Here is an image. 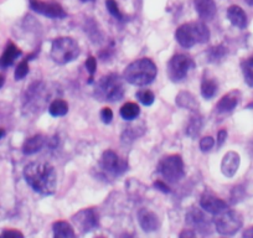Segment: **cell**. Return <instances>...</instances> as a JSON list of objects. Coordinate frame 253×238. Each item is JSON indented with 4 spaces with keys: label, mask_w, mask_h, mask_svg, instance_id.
Wrapping results in <instances>:
<instances>
[{
    "label": "cell",
    "mask_w": 253,
    "mask_h": 238,
    "mask_svg": "<svg viewBox=\"0 0 253 238\" xmlns=\"http://www.w3.org/2000/svg\"><path fill=\"white\" fill-rule=\"evenodd\" d=\"M24 177L28 185L41 195H52L57 185L55 167L45 161L30 162L24 167Z\"/></svg>",
    "instance_id": "6da1fadb"
},
{
    "label": "cell",
    "mask_w": 253,
    "mask_h": 238,
    "mask_svg": "<svg viewBox=\"0 0 253 238\" xmlns=\"http://www.w3.org/2000/svg\"><path fill=\"white\" fill-rule=\"evenodd\" d=\"M158 69L149 58H140L124 70V79L133 86H148L155 79Z\"/></svg>",
    "instance_id": "7a4b0ae2"
},
{
    "label": "cell",
    "mask_w": 253,
    "mask_h": 238,
    "mask_svg": "<svg viewBox=\"0 0 253 238\" xmlns=\"http://www.w3.org/2000/svg\"><path fill=\"white\" fill-rule=\"evenodd\" d=\"M175 39L182 47L190 48L198 43L208 42L210 40V30L201 21L187 23L177 29Z\"/></svg>",
    "instance_id": "3957f363"
},
{
    "label": "cell",
    "mask_w": 253,
    "mask_h": 238,
    "mask_svg": "<svg viewBox=\"0 0 253 238\" xmlns=\"http://www.w3.org/2000/svg\"><path fill=\"white\" fill-rule=\"evenodd\" d=\"M123 79L116 74L102 77L96 86V97L101 101L117 102L121 101L124 96Z\"/></svg>",
    "instance_id": "277c9868"
},
{
    "label": "cell",
    "mask_w": 253,
    "mask_h": 238,
    "mask_svg": "<svg viewBox=\"0 0 253 238\" xmlns=\"http://www.w3.org/2000/svg\"><path fill=\"white\" fill-rule=\"evenodd\" d=\"M80 56V46L72 38H58L51 46V58L58 65H66Z\"/></svg>",
    "instance_id": "5b68a950"
},
{
    "label": "cell",
    "mask_w": 253,
    "mask_h": 238,
    "mask_svg": "<svg viewBox=\"0 0 253 238\" xmlns=\"http://www.w3.org/2000/svg\"><path fill=\"white\" fill-rule=\"evenodd\" d=\"M158 171L169 183H177L185 176V167L180 155H169L159 162Z\"/></svg>",
    "instance_id": "8992f818"
},
{
    "label": "cell",
    "mask_w": 253,
    "mask_h": 238,
    "mask_svg": "<svg viewBox=\"0 0 253 238\" xmlns=\"http://www.w3.org/2000/svg\"><path fill=\"white\" fill-rule=\"evenodd\" d=\"M213 223H215L216 231H217L220 235L232 236L240 231V228L242 227L243 221L242 216L238 212L226 210L223 211V212L216 215Z\"/></svg>",
    "instance_id": "52a82bcc"
},
{
    "label": "cell",
    "mask_w": 253,
    "mask_h": 238,
    "mask_svg": "<svg viewBox=\"0 0 253 238\" xmlns=\"http://www.w3.org/2000/svg\"><path fill=\"white\" fill-rule=\"evenodd\" d=\"M194 66H195L194 61L189 56L182 53L175 55L168 64V76L172 82H180L187 76L189 71Z\"/></svg>",
    "instance_id": "ba28073f"
},
{
    "label": "cell",
    "mask_w": 253,
    "mask_h": 238,
    "mask_svg": "<svg viewBox=\"0 0 253 238\" xmlns=\"http://www.w3.org/2000/svg\"><path fill=\"white\" fill-rule=\"evenodd\" d=\"M186 223L196 232L201 235H210L212 232L211 220L200 210V208H190L186 213Z\"/></svg>",
    "instance_id": "9c48e42d"
},
{
    "label": "cell",
    "mask_w": 253,
    "mask_h": 238,
    "mask_svg": "<svg viewBox=\"0 0 253 238\" xmlns=\"http://www.w3.org/2000/svg\"><path fill=\"white\" fill-rule=\"evenodd\" d=\"M72 221L82 233H88L98 227V213L93 208H86L72 216Z\"/></svg>",
    "instance_id": "30bf717a"
},
{
    "label": "cell",
    "mask_w": 253,
    "mask_h": 238,
    "mask_svg": "<svg viewBox=\"0 0 253 238\" xmlns=\"http://www.w3.org/2000/svg\"><path fill=\"white\" fill-rule=\"evenodd\" d=\"M101 166L108 174L113 175V176H119L126 171L128 164L124 160L119 159V157L113 150H106L101 158Z\"/></svg>",
    "instance_id": "8fae6325"
},
{
    "label": "cell",
    "mask_w": 253,
    "mask_h": 238,
    "mask_svg": "<svg viewBox=\"0 0 253 238\" xmlns=\"http://www.w3.org/2000/svg\"><path fill=\"white\" fill-rule=\"evenodd\" d=\"M45 89L43 82H35L34 84H31L30 88L26 91L25 108L33 112H36L38 108H41L42 104L48 101V99H45Z\"/></svg>",
    "instance_id": "7c38bea8"
},
{
    "label": "cell",
    "mask_w": 253,
    "mask_h": 238,
    "mask_svg": "<svg viewBox=\"0 0 253 238\" xmlns=\"http://www.w3.org/2000/svg\"><path fill=\"white\" fill-rule=\"evenodd\" d=\"M30 8L35 13L41 14L51 19H63L66 18V11L57 3H45L41 0H30Z\"/></svg>",
    "instance_id": "4fadbf2b"
},
{
    "label": "cell",
    "mask_w": 253,
    "mask_h": 238,
    "mask_svg": "<svg viewBox=\"0 0 253 238\" xmlns=\"http://www.w3.org/2000/svg\"><path fill=\"white\" fill-rule=\"evenodd\" d=\"M200 206L204 211L211 213V215H218V213L223 212V211L228 210V205L221 198H216V196L210 195V194H205L203 195L200 200Z\"/></svg>",
    "instance_id": "5bb4252c"
},
{
    "label": "cell",
    "mask_w": 253,
    "mask_h": 238,
    "mask_svg": "<svg viewBox=\"0 0 253 238\" xmlns=\"http://www.w3.org/2000/svg\"><path fill=\"white\" fill-rule=\"evenodd\" d=\"M138 221H139L140 227H142L143 231H145V232L157 231L160 226L158 216L155 215L153 211L148 210V208H142V210H139V212H138Z\"/></svg>",
    "instance_id": "9a60e30c"
},
{
    "label": "cell",
    "mask_w": 253,
    "mask_h": 238,
    "mask_svg": "<svg viewBox=\"0 0 253 238\" xmlns=\"http://www.w3.org/2000/svg\"><path fill=\"white\" fill-rule=\"evenodd\" d=\"M240 155L236 152H228L221 162V171L226 177H232L240 167Z\"/></svg>",
    "instance_id": "2e32d148"
},
{
    "label": "cell",
    "mask_w": 253,
    "mask_h": 238,
    "mask_svg": "<svg viewBox=\"0 0 253 238\" xmlns=\"http://www.w3.org/2000/svg\"><path fill=\"white\" fill-rule=\"evenodd\" d=\"M196 13L203 20H211L216 15V4L213 0H194Z\"/></svg>",
    "instance_id": "e0dca14e"
},
{
    "label": "cell",
    "mask_w": 253,
    "mask_h": 238,
    "mask_svg": "<svg viewBox=\"0 0 253 238\" xmlns=\"http://www.w3.org/2000/svg\"><path fill=\"white\" fill-rule=\"evenodd\" d=\"M240 97L241 94L238 91H232L226 94V96H223L218 101L217 106H216V109H217L218 113H228V112H232L237 107L238 102H240Z\"/></svg>",
    "instance_id": "ac0fdd59"
},
{
    "label": "cell",
    "mask_w": 253,
    "mask_h": 238,
    "mask_svg": "<svg viewBox=\"0 0 253 238\" xmlns=\"http://www.w3.org/2000/svg\"><path fill=\"white\" fill-rule=\"evenodd\" d=\"M19 56H21V50L16 47L15 43L10 41L6 45L3 55L0 56V69H8V67H10Z\"/></svg>",
    "instance_id": "d6986e66"
},
{
    "label": "cell",
    "mask_w": 253,
    "mask_h": 238,
    "mask_svg": "<svg viewBox=\"0 0 253 238\" xmlns=\"http://www.w3.org/2000/svg\"><path fill=\"white\" fill-rule=\"evenodd\" d=\"M227 19L233 26L238 29H245L247 26V15L243 9L237 5H232L228 8Z\"/></svg>",
    "instance_id": "ffe728a7"
},
{
    "label": "cell",
    "mask_w": 253,
    "mask_h": 238,
    "mask_svg": "<svg viewBox=\"0 0 253 238\" xmlns=\"http://www.w3.org/2000/svg\"><path fill=\"white\" fill-rule=\"evenodd\" d=\"M43 145H45V137L41 134L34 135V137L25 140L23 145V153L25 155H33L40 152Z\"/></svg>",
    "instance_id": "44dd1931"
},
{
    "label": "cell",
    "mask_w": 253,
    "mask_h": 238,
    "mask_svg": "<svg viewBox=\"0 0 253 238\" xmlns=\"http://www.w3.org/2000/svg\"><path fill=\"white\" fill-rule=\"evenodd\" d=\"M53 236L56 238H72L75 237V231L70 223L65 221H57L52 226Z\"/></svg>",
    "instance_id": "7402d4cb"
},
{
    "label": "cell",
    "mask_w": 253,
    "mask_h": 238,
    "mask_svg": "<svg viewBox=\"0 0 253 238\" xmlns=\"http://www.w3.org/2000/svg\"><path fill=\"white\" fill-rule=\"evenodd\" d=\"M69 112V104L63 99H55L48 106V113L52 117H63Z\"/></svg>",
    "instance_id": "603a6c76"
},
{
    "label": "cell",
    "mask_w": 253,
    "mask_h": 238,
    "mask_svg": "<svg viewBox=\"0 0 253 238\" xmlns=\"http://www.w3.org/2000/svg\"><path fill=\"white\" fill-rule=\"evenodd\" d=\"M140 114V108L137 103H133V102H129V103H126L121 108V117L126 120H133V119L137 118Z\"/></svg>",
    "instance_id": "cb8c5ba5"
},
{
    "label": "cell",
    "mask_w": 253,
    "mask_h": 238,
    "mask_svg": "<svg viewBox=\"0 0 253 238\" xmlns=\"http://www.w3.org/2000/svg\"><path fill=\"white\" fill-rule=\"evenodd\" d=\"M217 93V83L210 79H204L201 83V94L205 99H211Z\"/></svg>",
    "instance_id": "d4e9b609"
},
{
    "label": "cell",
    "mask_w": 253,
    "mask_h": 238,
    "mask_svg": "<svg viewBox=\"0 0 253 238\" xmlns=\"http://www.w3.org/2000/svg\"><path fill=\"white\" fill-rule=\"evenodd\" d=\"M201 128H203V119L200 116H194L190 119L189 125L186 128V134L190 138H196L199 135V133L201 132Z\"/></svg>",
    "instance_id": "484cf974"
},
{
    "label": "cell",
    "mask_w": 253,
    "mask_h": 238,
    "mask_svg": "<svg viewBox=\"0 0 253 238\" xmlns=\"http://www.w3.org/2000/svg\"><path fill=\"white\" fill-rule=\"evenodd\" d=\"M227 53V48L223 45H217L213 46V47L209 48L208 51V58L209 62H218L221 61L225 55Z\"/></svg>",
    "instance_id": "4316f807"
},
{
    "label": "cell",
    "mask_w": 253,
    "mask_h": 238,
    "mask_svg": "<svg viewBox=\"0 0 253 238\" xmlns=\"http://www.w3.org/2000/svg\"><path fill=\"white\" fill-rule=\"evenodd\" d=\"M242 67V74L245 77V82L250 87H253V56L247 58L241 65Z\"/></svg>",
    "instance_id": "83f0119b"
},
{
    "label": "cell",
    "mask_w": 253,
    "mask_h": 238,
    "mask_svg": "<svg viewBox=\"0 0 253 238\" xmlns=\"http://www.w3.org/2000/svg\"><path fill=\"white\" fill-rule=\"evenodd\" d=\"M176 102L179 106L185 107V108H190V109H195V107L198 106V104H196L195 98L193 97V94L187 93V92H181V93L177 96Z\"/></svg>",
    "instance_id": "f1b7e54d"
},
{
    "label": "cell",
    "mask_w": 253,
    "mask_h": 238,
    "mask_svg": "<svg viewBox=\"0 0 253 238\" xmlns=\"http://www.w3.org/2000/svg\"><path fill=\"white\" fill-rule=\"evenodd\" d=\"M137 98L139 99L140 103H143L144 106H152L155 101V96L152 91L149 89H143L137 93Z\"/></svg>",
    "instance_id": "f546056e"
},
{
    "label": "cell",
    "mask_w": 253,
    "mask_h": 238,
    "mask_svg": "<svg viewBox=\"0 0 253 238\" xmlns=\"http://www.w3.org/2000/svg\"><path fill=\"white\" fill-rule=\"evenodd\" d=\"M28 74H29V60L28 58H25V60H23V61L18 65V67H16L15 79L16 81H20V79H25V77L28 76Z\"/></svg>",
    "instance_id": "4dcf8cb0"
},
{
    "label": "cell",
    "mask_w": 253,
    "mask_h": 238,
    "mask_svg": "<svg viewBox=\"0 0 253 238\" xmlns=\"http://www.w3.org/2000/svg\"><path fill=\"white\" fill-rule=\"evenodd\" d=\"M106 6L111 15H113L117 20H123V15H122L118 5H117L116 0H106Z\"/></svg>",
    "instance_id": "1f68e13d"
},
{
    "label": "cell",
    "mask_w": 253,
    "mask_h": 238,
    "mask_svg": "<svg viewBox=\"0 0 253 238\" xmlns=\"http://www.w3.org/2000/svg\"><path fill=\"white\" fill-rule=\"evenodd\" d=\"M86 69H87V71H88V74H89L88 83H92V81H93V75H94V72H96V69H97V61H96V58H94L93 56H91V57L87 58Z\"/></svg>",
    "instance_id": "d6a6232c"
},
{
    "label": "cell",
    "mask_w": 253,
    "mask_h": 238,
    "mask_svg": "<svg viewBox=\"0 0 253 238\" xmlns=\"http://www.w3.org/2000/svg\"><path fill=\"white\" fill-rule=\"evenodd\" d=\"M213 145H215V140L212 137H205L200 140V149L203 152H209L212 149Z\"/></svg>",
    "instance_id": "836d02e7"
},
{
    "label": "cell",
    "mask_w": 253,
    "mask_h": 238,
    "mask_svg": "<svg viewBox=\"0 0 253 238\" xmlns=\"http://www.w3.org/2000/svg\"><path fill=\"white\" fill-rule=\"evenodd\" d=\"M101 119L104 124H109V123L112 122V119H113V112H112V109L108 108V107L102 108Z\"/></svg>",
    "instance_id": "e575fe53"
},
{
    "label": "cell",
    "mask_w": 253,
    "mask_h": 238,
    "mask_svg": "<svg viewBox=\"0 0 253 238\" xmlns=\"http://www.w3.org/2000/svg\"><path fill=\"white\" fill-rule=\"evenodd\" d=\"M0 237H20V238H23L24 235L16 230H6V231H4V232H1Z\"/></svg>",
    "instance_id": "d590c367"
},
{
    "label": "cell",
    "mask_w": 253,
    "mask_h": 238,
    "mask_svg": "<svg viewBox=\"0 0 253 238\" xmlns=\"http://www.w3.org/2000/svg\"><path fill=\"white\" fill-rule=\"evenodd\" d=\"M154 188H157L158 190H160L162 191V193H164V194H169L170 193V189H169V186L167 185V184L164 183V181H162V180H157L154 183Z\"/></svg>",
    "instance_id": "8d00e7d4"
},
{
    "label": "cell",
    "mask_w": 253,
    "mask_h": 238,
    "mask_svg": "<svg viewBox=\"0 0 253 238\" xmlns=\"http://www.w3.org/2000/svg\"><path fill=\"white\" fill-rule=\"evenodd\" d=\"M226 138H227V132H226V129H221L217 134V145L218 147H222V144L225 143Z\"/></svg>",
    "instance_id": "74e56055"
},
{
    "label": "cell",
    "mask_w": 253,
    "mask_h": 238,
    "mask_svg": "<svg viewBox=\"0 0 253 238\" xmlns=\"http://www.w3.org/2000/svg\"><path fill=\"white\" fill-rule=\"evenodd\" d=\"M196 236V232L195 231H191V228H189V230H185L182 231L181 233H180V237H195Z\"/></svg>",
    "instance_id": "f35d334b"
},
{
    "label": "cell",
    "mask_w": 253,
    "mask_h": 238,
    "mask_svg": "<svg viewBox=\"0 0 253 238\" xmlns=\"http://www.w3.org/2000/svg\"><path fill=\"white\" fill-rule=\"evenodd\" d=\"M243 237H246V238H253V227L248 228L247 231H245V233H243Z\"/></svg>",
    "instance_id": "ab89813d"
},
{
    "label": "cell",
    "mask_w": 253,
    "mask_h": 238,
    "mask_svg": "<svg viewBox=\"0 0 253 238\" xmlns=\"http://www.w3.org/2000/svg\"><path fill=\"white\" fill-rule=\"evenodd\" d=\"M4 82H5V77L3 75H0V88L4 86Z\"/></svg>",
    "instance_id": "60d3db41"
},
{
    "label": "cell",
    "mask_w": 253,
    "mask_h": 238,
    "mask_svg": "<svg viewBox=\"0 0 253 238\" xmlns=\"http://www.w3.org/2000/svg\"><path fill=\"white\" fill-rule=\"evenodd\" d=\"M4 135H5V130L0 129V139H1V138H3Z\"/></svg>",
    "instance_id": "b9f144b4"
},
{
    "label": "cell",
    "mask_w": 253,
    "mask_h": 238,
    "mask_svg": "<svg viewBox=\"0 0 253 238\" xmlns=\"http://www.w3.org/2000/svg\"><path fill=\"white\" fill-rule=\"evenodd\" d=\"M246 3H247V4H248V5L253 6V0H246Z\"/></svg>",
    "instance_id": "7bdbcfd3"
},
{
    "label": "cell",
    "mask_w": 253,
    "mask_h": 238,
    "mask_svg": "<svg viewBox=\"0 0 253 238\" xmlns=\"http://www.w3.org/2000/svg\"><path fill=\"white\" fill-rule=\"evenodd\" d=\"M82 1H87V0H82Z\"/></svg>",
    "instance_id": "ee69618b"
}]
</instances>
